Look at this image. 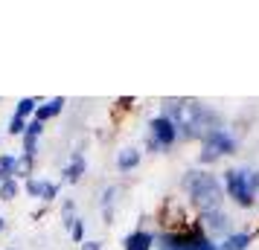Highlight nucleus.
<instances>
[{
    "mask_svg": "<svg viewBox=\"0 0 259 250\" xmlns=\"http://www.w3.org/2000/svg\"><path fill=\"white\" fill-rule=\"evenodd\" d=\"M38 105H41V99H35V96H24V99H18L15 114H18V117H24V119H29V117H35Z\"/></svg>",
    "mask_w": 259,
    "mask_h": 250,
    "instance_id": "nucleus-15",
    "label": "nucleus"
},
{
    "mask_svg": "<svg viewBox=\"0 0 259 250\" xmlns=\"http://www.w3.org/2000/svg\"><path fill=\"white\" fill-rule=\"evenodd\" d=\"M79 250H102V241H96V238H88L84 244H79Z\"/></svg>",
    "mask_w": 259,
    "mask_h": 250,
    "instance_id": "nucleus-25",
    "label": "nucleus"
},
{
    "mask_svg": "<svg viewBox=\"0 0 259 250\" xmlns=\"http://www.w3.org/2000/svg\"><path fill=\"white\" fill-rule=\"evenodd\" d=\"M61 221H64V230H67V236H70L73 224H76V201L67 198V201L61 204Z\"/></svg>",
    "mask_w": 259,
    "mask_h": 250,
    "instance_id": "nucleus-16",
    "label": "nucleus"
},
{
    "mask_svg": "<svg viewBox=\"0 0 259 250\" xmlns=\"http://www.w3.org/2000/svg\"><path fill=\"white\" fill-rule=\"evenodd\" d=\"M143 160V152L137 148V145H125V148H119L117 160H114V166H117L119 175H128V172H134V169L140 166Z\"/></svg>",
    "mask_w": 259,
    "mask_h": 250,
    "instance_id": "nucleus-9",
    "label": "nucleus"
},
{
    "mask_svg": "<svg viewBox=\"0 0 259 250\" xmlns=\"http://www.w3.org/2000/svg\"><path fill=\"white\" fill-rule=\"evenodd\" d=\"M41 134H44V122H38V119H29V125H26V134L21 137V145H24V155L29 157H38V145H41Z\"/></svg>",
    "mask_w": 259,
    "mask_h": 250,
    "instance_id": "nucleus-8",
    "label": "nucleus"
},
{
    "mask_svg": "<svg viewBox=\"0 0 259 250\" xmlns=\"http://www.w3.org/2000/svg\"><path fill=\"white\" fill-rule=\"evenodd\" d=\"M181 189L187 192V201L192 204L195 213H212L222 210L227 195H224V183L219 175H212L210 169H189L181 178Z\"/></svg>",
    "mask_w": 259,
    "mask_h": 250,
    "instance_id": "nucleus-1",
    "label": "nucleus"
},
{
    "mask_svg": "<svg viewBox=\"0 0 259 250\" xmlns=\"http://www.w3.org/2000/svg\"><path fill=\"white\" fill-rule=\"evenodd\" d=\"M44 183H47V178H29V180H24V192L29 195V198H35V201H41V192H44Z\"/></svg>",
    "mask_w": 259,
    "mask_h": 250,
    "instance_id": "nucleus-17",
    "label": "nucleus"
},
{
    "mask_svg": "<svg viewBox=\"0 0 259 250\" xmlns=\"http://www.w3.org/2000/svg\"><path fill=\"white\" fill-rule=\"evenodd\" d=\"M102 218H105V224H114V210H102Z\"/></svg>",
    "mask_w": 259,
    "mask_h": 250,
    "instance_id": "nucleus-26",
    "label": "nucleus"
},
{
    "mask_svg": "<svg viewBox=\"0 0 259 250\" xmlns=\"http://www.w3.org/2000/svg\"><path fill=\"white\" fill-rule=\"evenodd\" d=\"M250 244H253V236L247 230H236V233H230V236L224 238L219 247L222 250H247Z\"/></svg>",
    "mask_w": 259,
    "mask_h": 250,
    "instance_id": "nucleus-12",
    "label": "nucleus"
},
{
    "mask_svg": "<svg viewBox=\"0 0 259 250\" xmlns=\"http://www.w3.org/2000/svg\"><path fill=\"white\" fill-rule=\"evenodd\" d=\"M59 183H53V180H47V183H44V192H41V204H44V207H47V204H53L56 201V198H59Z\"/></svg>",
    "mask_w": 259,
    "mask_h": 250,
    "instance_id": "nucleus-22",
    "label": "nucleus"
},
{
    "mask_svg": "<svg viewBox=\"0 0 259 250\" xmlns=\"http://www.w3.org/2000/svg\"><path fill=\"white\" fill-rule=\"evenodd\" d=\"M154 244H157V233L146 230V227L131 230L128 236H125V241H122L125 250H154Z\"/></svg>",
    "mask_w": 259,
    "mask_h": 250,
    "instance_id": "nucleus-7",
    "label": "nucleus"
},
{
    "mask_svg": "<svg viewBox=\"0 0 259 250\" xmlns=\"http://www.w3.org/2000/svg\"><path fill=\"white\" fill-rule=\"evenodd\" d=\"M146 152H149V155H157V152H160L157 140H154V137H149V134H146Z\"/></svg>",
    "mask_w": 259,
    "mask_h": 250,
    "instance_id": "nucleus-24",
    "label": "nucleus"
},
{
    "mask_svg": "<svg viewBox=\"0 0 259 250\" xmlns=\"http://www.w3.org/2000/svg\"><path fill=\"white\" fill-rule=\"evenodd\" d=\"M64 105H67V99H64V96H56V99H50V102H44V105H38V111H35V117L32 119L47 122V119L59 117L61 111H64Z\"/></svg>",
    "mask_w": 259,
    "mask_h": 250,
    "instance_id": "nucleus-11",
    "label": "nucleus"
},
{
    "mask_svg": "<svg viewBox=\"0 0 259 250\" xmlns=\"http://www.w3.org/2000/svg\"><path fill=\"white\" fill-rule=\"evenodd\" d=\"M26 125H29V119H24V117H18V114H12V122H9L6 134H9V137H24V134H26Z\"/></svg>",
    "mask_w": 259,
    "mask_h": 250,
    "instance_id": "nucleus-19",
    "label": "nucleus"
},
{
    "mask_svg": "<svg viewBox=\"0 0 259 250\" xmlns=\"http://www.w3.org/2000/svg\"><path fill=\"white\" fill-rule=\"evenodd\" d=\"M18 192H21V183H18V180H6V183H0V201L3 204L15 201Z\"/></svg>",
    "mask_w": 259,
    "mask_h": 250,
    "instance_id": "nucleus-18",
    "label": "nucleus"
},
{
    "mask_svg": "<svg viewBox=\"0 0 259 250\" xmlns=\"http://www.w3.org/2000/svg\"><path fill=\"white\" fill-rule=\"evenodd\" d=\"M222 183H224V195H227L239 210H253V207H256L259 198L250 192V186H247L242 166H233V169H227V172H222Z\"/></svg>",
    "mask_w": 259,
    "mask_h": 250,
    "instance_id": "nucleus-3",
    "label": "nucleus"
},
{
    "mask_svg": "<svg viewBox=\"0 0 259 250\" xmlns=\"http://www.w3.org/2000/svg\"><path fill=\"white\" fill-rule=\"evenodd\" d=\"M201 143L210 145V148H215L222 157L236 155V152H239V140H236L227 128H210V131L204 134V140H201Z\"/></svg>",
    "mask_w": 259,
    "mask_h": 250,
    "instance_id": "nucleus-6",
    "label": "nucleus"
},
{
    "mask_svg": "<svg viewBox=\"0 0 259 250\" xmlns=\"http://www.w3.org/2000/svg\"><path fill=\"white\" fill-rule=\"evenodd\" d=\"M149 137H154L157 145H160V152H166V148H175L178 145L181 131H178V125L166 114H157V117L149 119Z\"/></svg>",
    "mask_w": 259,
    "mask_h": 250,
    "instance_id": "nucleus-5",
    "label": "nucleus"
},
{
    "mask_svg": "<svg viewBox=\"0 0 259 250\" xmlns=\"http://www.w3.org/2000/svg\"><path fill=\"white\" fill-rule=\"evenodd\" d=\"M3 230H6V218H3V215H0V233H3Z\"/></svg>",
    "mask_w": 259,
    "mask_h": 250,
    "instance_id": "nucleus-27",
    "label": "nucleus"
},
{
    "mask_svg": "<svg viewBox=\"0 0 259 250\" xmlns=\"http://www.w3.org/2000/svg\"><path fill=\"white\" fill-rule=\"evenodd\" d=\"M222 160V155L215 152V148H210V145L201 143V155H198V163L201 166H212V163H219Z\"/></svg>",
    "mask_w": 259,
    "mask_h": 250,
    "instance_id": "nucleus-20",
    "label": "nucleus"
},
{
    "mask_svg": "<svg viewBox=\"0 0 259 250\" xmlns=\"http://www.w3.org/2000/svg\"><path fill=\"white\" fill-rule=\"evenodd\" d=\"M198 224V213L192 210L189 201L181 198H163L160 210H157V233H184L187 227Z\"/></svg>",
    "mask_w": 259,
    "mask_h": 250,
    "instance_id": "nucleus-2",
    "label": "nucleus"
},
{
    "mask_svg": "<svg viewBox=\"0 0 259 250\" xmlns=\"http://www.w3.org/2000/svg\"><path fill=\"white\" fill-rule=\"evenodd\" d=\"M117 195H119V186L117 183H111V186H105V192H102V210H114V201H117Z\"/></svg>",
    "mask_w": 259,
    "mask_h": 250,
    "instance_id": "nucleus-21",
    "label": "nucleus"
},
{
    "mask_svg": "<svg viewBox=\"0 0 259 250\" xmlns=\"http://www.w3.org/2000/svg\"><path fill=\"white\" fill-rule=\"evenodd\" d=\"M70 241H76V244H84L88 241V236H84V218H76V224L70 230Z\"/></svg>",
    "mask_w": 259,
    "mask_h": 250,
    "instance_id": "nucleus-23",
    "label": "nucleus"
},
{
    "mask_svg": "<svg viewBox=\"0 0 259 250\" xmlns=\"http://www.w3.org/2000/svg\"><path fill=\"white\" fill-rule=\"evenodd\" d=\"M15 166H18V155H0V183L15 180Z\"/></svg>",
    "mask_w": 259,
    "mask_h": 250,
    "instance_id": "nucleus-14",
    "label": "nucleus"
},
{
    "mask_svg": "<svg viewBox=\"0 0 259 250\" xmlns=\"http://www.w3.org/2000/svg\"><path fill=\"white\" fill-rule=\"evenodd\" d=\"M29 178H35V157H29V155H18V166H15V180L21 183V180H29Z\"/></svg>",
    "mask_w": 259,
    "mask_h": 250,
    "instance_id": "nucleus-13",
    "label": "nucleus"
},
{
    "mask_svg": "<svg viewBox=\"0 0 259 250\" xmlns=\"http://www.w3.org/2000/svg\"><path fill=\"white\" fill-rule=\"evenodd\" d=\"M198 227H201V233L210 238V241H215V244H222L230 233H236V230H233V218L224 213V210L201 213L198 215Z\"/></svg>",
    "mask_w": 259,
    "mask_h": 250,
    "instance_id": "nucleus-4",
    "label": "nucleus"
},
{
    "mask_svg": "<svg viewBox=\"0 0 259 250\" xmlns=\"http://www.w3.org/2000/svg\"><path fill=\"white\" fill-rule=\"evenodd\" d=\"M88 172V160L82 152H73V157L67 160V166L61 169V183H79L82 175Z\"/></svg>",
    "mask_w": 259,
    "mask_h": 250,
    "instance_id": "nucleus-10",
    "label": "nucleus"
}]
</instances>
